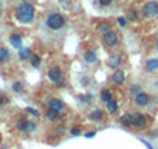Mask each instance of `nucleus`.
Here are the masks:
<instances>
[{
	"instance_id": "obj_18",
	"label": "nucleus",
	"mask_w": 158,
	"mask_h": 149,
	"mask_svg": "<svg viewBox=\"0 0 158 149\" xmlns=\"http://www.w3.org/2000/svg\"><path fill=\"white\" fill-rule=\"evenodd\" d=\"M10 59V50L5 47H0V64H3Z\"/></svg>"
},
{
	"instance_id": "obj_25",
	"label": "nucleus",
	"mask_w": 158,
	"mask_h": 149,
	"mask_svg": "<svg viewBox=\"0 0 158 149\" xmlns=\"http://www.w3.org/2000/svg\"><path fill=\"white\" fill-rule=\"evenodd\" d=\"M109 30H112L107 23H99L98 25V31H102V33H106V31H109Z\"/></svg>"
},
{
	"instance_id": "obj_36",
	"label": "nucleus",
	"mask_w": 158,
	"mask_h": 149,
	"mask_svg": "<svg viewBox=\"0 0 158 149\" xmlns=\"http://www.w3.org/2000/svg\"><path fill=\"white\" fill-rule=\"evenodd\" d=\"M59 2H64L65 3V2H68V0H59Z\"/></svg>"
},
{
	"instance_id": "obj_14",
	"label": "nucleus",
	"mask_w": 158,
	"mask_h": 149,
	"mask_svg": "<svg viewBox=\"0 0 158 149\" xmlns=\"http://www.w3.org/2000/svg\"><path fill=\"white\" fill-rule=\"evenodd\" d=\"M10 42L14 48H20L22 47V36L20 34H11L10 36Z\"/></svg>"
},
{
	"instance_id": "obj_22",
	"label": "nucleus",
	"mask_w": 158,
	"mask_h": 149,
	"mask_svg": "<svg viewBox=\"0 0 158 149\" xmlns=\"http://www.w3.org/2000/svg\"><path fill=\"white\" fill-rule=\"evenodd\" d=\"M11 87H13V92H16V93H22V92L25 90L23 83H20V81H14Z\"/></svg>"
},
{
	"instance_id": "obj_27",
	"label": "nucleus",
	"mask_w": 158,
	"mask_h": 149,
	"mask_svg": "<svg viewBox=\"0 0 158 149\" xmlns=\"http://www.w3.org/2000/svg\"><path fill=\"white\" fill-rule=\"evenodd\" d=\"M130 92H132L133 95H136V93H139V92H141V86H138V84H133V86L130 87Z\"/></svg>"
},
{
	"instance_id": "obj_13",
	"label": "nucleus",
	"mask_w": 158,
	"mask_h": 149,
	"mask_svg": "<svg viewBox=\"0 0 158 149\" xmlns=\"http://www.w3.org/2000/svg\"><path fill=\"white\" fill-rule=\"evenodd\" d=\"M144 68L147 71H156L158 70V59L156 57H150L144 62Z\"/></svg>"
},
{
	"instance_id": "obj_4",
	"label": "nucleus",
	"mask_w": 158,
	"mask_h": 149,
	"mask_svg": "<svg viewBox=\"0 0 158 149\" xmlns=\"http://www.w3.org/2000/svg\"><path fill=\"white\" fill-rule=\"evenodd\" d=\"M47 76L51 83L57 84V86H62V70L59 65H53L48 68V73H47Z\"/></svg>"
},
{
	"instance_id": "obj_9",
	"label": "nucleus",
	"mask_w": 158,
	"mask_h": 149,
	"mask_svg": "<svg viewBox=\"0 0 158 149\" xmlns=\"http://www.w3.org/2000/svg\"><path fill=\"white\" fill-rule=\"evenodd\" d=\"M147 126V117L143 113H133V127L144 129Z\"/></svg>"
},
{
	"instance_id": "obj_29",
	"label": "nucleus",
	"mask_w": 158,
	"mask_h": 149,
	"mask_svg": "<svg viewBox=\"0 0 158 149\" xmlns=\"http://www.w3.org/2000/svg\"><path fill=\"white\" fill-rule=\"evenodd\" d=\"M70 134H71L73 137H77V135H81V129H79V127H73V129L70 130Z\"/></svg>"
},
{
	"instance_id": "obj_12",
	"label": "nucleus",
	"mask_w": 158,
	"mask_h": 149,
	"mask_svg": "<svg viewBox=\"0 0 158 149\" xmlns=\"http://www.w3.org/2000/svg\"><path fill=\"white\" fill-rule=\"evenodd\" d=\"M121 64H123V56H121V54H112V56H110V59H109V67H112V68L116 70Z\"/></svg>"
},
{
	"instance_id": "obj_2",
	"label": "nucleus",
	"mask_w": 158,
	"mask_h": 149,
	"mask_svg": "<svg viewBox=\"0 0 158 149\" xmlns=\"http://www.w3.org/2000/svg\"><path fill=\"white\" fill-rule=\"evenodd\" d=\"M47 27H48L50 30H54V31L62 30V28L65 27V19H64V16L59 14V13L50 14V16L47 17Z\"/></svg>"
},
{
	"instance_id": "obj_31",
	"label": "nucleus",
	"mask_w": 158,
	"mask_h": 149,
	"mask_svg": "<svg viewBox=\"0 0 158 149\" xmlns=\"http://www.w3.org/2000/svg\"><path fill=\"white\" fill-rule=\"evenodd\" d=\"M90 98H92L90 95H84V96H81V101L82 103H90Z\"/></svg>"
},
{
	"instance_id": "obj_34",
	"label": "nucleus",
	"mask_w": 158,
	"mask_h": 149,
	"mask_svg": "<svg viewBox=\"0 0 158 149\" xmlns=\"http://www.w3.org/2000/svg\"><path fill=\"white\" fill-rule=\"evenodd\" d=\"M143 143H144V144H146V146H147V149H153V147H152V146H150V144H149V143H147V141H144V140H143Z\"/></svg>"
},
{
	"instance_id": "obj_8",
	"label": "nucleus",
	"mask_w": 158,
	"mask_h": 149,
	"mask_svg": "<svg viewBox=\"0 0 158 149\" xmlns=\"http://www.w3.org/2000/svg\"><path fill=\"white\" fill-rule=\"evenodd\" d=\"M48 109H53V110H56L57 113H62L64 109H65V104L62 103L60 98H51V100L48 101Z\"/></svg>"
},
{
	"instance_id": "obj_11",
	"label": "nucleus",
	"mask_w": 158,
	"mask_h": 149,
	"mask_svg": "<svg viewBox=\"0 0 158 149\" xmlns=\"http://www.w3.org/2000/svg\"><path fill=\"white\" fill-rule=\"evenodd\" d=\"M119 123H121V126H124V127H133V113H124V115H121V118H119Z\"/></svg>"
},
{
	"instance_id": "obj_19",
	"label": "nucleus",
	"mask_w": 158,
	"mask_h": 149,
	"mask_svg": "<svg viewBox=\"0 0 158 149\" xmlns=\"http://www.w3.org/2000/svg\"><path fill=\"white\" fill-rule=\"evenodd\" d=\"M127 20H130V22H136L138 20V11L135 10V8H130L129 11H127V17H126Z\"/></svg>"
},
{
	"instance_id": "obj_35",
	"label": "nucleus",
	"mask_w": 158,
	"mask_h": 149,
	"mask_svg": "<svg viewBox=\"0 0 158 149\" xmlns=\"http://www.w3.org/2000/svg\"><path fill=\"white\" fill-rule=\"evenodd\" d=\"M2 140H3V137H2V134H0V143H2Z\"/></svg>"
},
{
	"instance_id": "obj_10",
	"label": "nucleus",
	"mask_w": 158,
	"mask_h": 149,
	"mask_svg": "<svg viewBox=\"0 0 158 149\" xmlns=\"http://www.w3.org/2000/svg\"><path fill=\"white\" fill-rule=\"evenodd\" d=\"M112 83L116 84V86H123L126 83V73L119 68H116L113 73H112Z\"/></svg>"
},
{
	"instance_id": "obj_28",
	"label": "nucleus",
	"mask_w": 158,
	"mask_h": 149,
	"mask_svg": "<svg viewBox=\"0 0 158 149\" xmlns=\"http://www.w3.org/2000/svg\"><path fill=\"white\" fill-rule=\"evenodd\" d=\"M25 110H27V112H30V113H31V115H34V117H39V115H40V112H39V110H36V109H33V107H27Z\"/></svg>"
},
{
	"instance_id": "obj_33",
	"label": "nucleus",
	"mask_w": 158,
	"mask_h": 149,
	"mask_svg": "<svg viewBox=\"0 0 158 149\" xmlns=\"http://www.w3.org/2000/svg\"><path fill=\"white\" fill-rule=\"evenodd\" d=\"M6 103V100H5V96H2V95H0V107H2L3 104Z\"/></svg>"
},
{
	"instance_id": "obj_1",
	"label": "nucleus",
	"mask_w": 158,
	"mask_h": 149,
	"mask_svg": "<svg viewBox=\"0 0 158 149\" xmlns=\"http://www.w3.org/2000/svg\"><path fill=\"white\" fill-rule=\"evenodd\" d=\"M14 17L20 23H30L34 19V6L30 2H20L14 10Z\"/></svg>"
},
{
	"instance_id": "obj_21",
	"label": "nucleus",
	"mask_w": 158,
	"mask_h": 149,
	"mask_svg": "<svg viewBox=\"0 0 158 149\" xmlns=\"http://www.w3.org/2000/svg\"><path fill=\"white\" fill-rule=\"evenodd\" d=\"M113 98V95H112V92L109 90V89H104L102 92H101V101L102 103H107V101H110Z\"/></svg>"
},
{
	"instance_id": "obj_24",
	"label": "nucleus",
	"mask_w": 158,
	"mask_h": 149,
	"mask_svg": "<svg viewBox=\"0 0 158 149\" xmlns=\"http://www.w3.org/2000/svg\"><path fill=\"white\" fill-rule=\"evenodd\" d=\"M59 115H60V113H57V112H56V110H53V109H48V110L45 112V117H47L48 120H51V121L57 120V118H59Z\"/></svg>"
},
{
	"instance_id": "obj_16",
	"label": "nucleus",
	"mask_w": 158,
	"mask_h": 149,
	"mask_svg": "<svg viewBox=\"0 0 158 149\" xmlns=\"http://www.w3.org/2000/svg\"><path fill=\"white\" fill-rule=\"evenodd\" d=\"M102 118H104V112L101 109H95V110L90 112V120L92 121H101Z\"/></svg>"
},
{
	"instance_id": "obj_38",
	"label": "nucleus",
	"mask_w": 158,
	"mask_h": 149,
	"mask_svg": "<svg viewBox=\"0 0 158 149\" xmlns=\"http://www.w3.org/2000/svg\"><path fill=\"white\" fill-rule=\"evenodd\" d=\"M0 8H2V6H0Z\"/></svg>"
},
{
	"instance_id": "obj_30",
	"label": "nucleus",
	"mask_w": 158,
	"mask_h": 149,
	"mask_svg": "<svg viewBox=\"0 0 158 149\" xmlns=\"http://www.w3.org/2000/svg\"><path fill=\"white\" fill-rule=\"evenodd\" d=\"M99 3L102 6H109V5H112V0H99Z\"/></svg>"
},
{
	"instance_id": "obj_26",
	"label": "nucleus",
	"mask_w": 158,
	"mask_h": 149,
	"mask_svg": "<svg viewBox=\"0 0 158 149\" xmlns=\"http://www.w3.org/2000/svg\"><path fill=\"white\" fill-rule=\"evenodd\" d=\"M116 22H118V25H119L121 28H124V27L127 25V19H126V17H118Z\"/></svg>"
},
{
	"instance_id": "obj_23",
	"label": "nucleus",
	"mask_w": 158,
	"mask_h": 149,
	"mask_svg": "<svg viewBox=\"0 0 158 149\" xmlns=\"http://www.w3.org/2000/svg\"><path fill=\"white\" fill-rule=\"evenodd\" d=\"M30 62H31V65H33L34 68H39V67H40V57H39L37 54H33V53H31Z\"/></svg>"
},
{
	"instance_id": "obj_5",
	"label": "nucleus",
	"mask_w": 158,
	"mask_h": 149,
	"mask_svg": "<svg viewBox=\"0 0 158 149\" xmlns=\"http://www.w3.org/2000/svg\"><path fill=\"white\" fill-rule=\"evenodd\" d=\"M16 127H17L20 132L31 134V132H34V130H36V123H34V121H31V120H28V118H20V120H17Z\"/></svg>"
},
{
	"instance_id": "obj_37",
	"label": "nucleus",
	"mask_w": 158,
	"mask_h": 149,
	"mask_svg": "<svg viewBox=\"0 0 158 149\" xmlns=\"http://www.w3.org/2000/svg\"><path fill=\"white\" fill-rule=\"evenodd\" d=\"M156 50H158V40H156Z\"/></svg>"
},
{
	"instance_id": "obj_7",
	"label": "nucleus",
	"mask_w": 158,
	"mask_h": 149,
	"mask_svg": "<svg viewBox=\"0 0 158 149\" xmlns=\"http://www.w3.org/2000/svg\"><path fill=\"white\" fill-rule=\"evenodd\" d=\"M150 95L149 93H146V92H139V93H136V95H133V103L138 106V107H144V106H147L149 103H150Z\"/></svg>"
},
{
	"instance_id": "obj_32",
	"label": "nucleus",
	"mask_w": 158,
	"mask_h": 149,
	"mask_svg": "<svg viewBox=\"0 0 158 149\" xmlns=\"http://www.w3.org/2000/svg\"><path fill=\"white\" fill-rule=\"evenodd\" d=\"M95 135H96V130H90V132H87V134H85V137H87V138H93Z\"/></svg>"
},
{
	"instance_id": "obj_17",
	"label": "nucleus",
	"mask_w": 158,
	"mask_h": 149,
	"mask_svg": "<svg viewBox=\"0 0 158 149\" xmlns=\"http://www.w3.org/2000/svg\"><path fill=\"white\" fill-rule=\"evenodd\" d=\"M106 107H107V112H110V113H116L118 112V103L113 98L106 103Z\"/></svg>"
},
{
	"instance_id": "obj_15",
	"label": "nucleus",
	"mask_w": 158,
	"mask_h": 149,
	"mask_svg": "<svg viewBox=\"0 0 158 149\" xmlns=\"http://www.w3.org/2000/svg\"><path fill=\"white\" fill-rule=\"evenodd\" d=\"M84 61L87 62V64H95L96 62V53L95 51H92V50H87L85 53H84Z\"/></svg>"
},
{
	"instance_id": "obj_20",
	"label": "nucleus",
	"mask_w": 158,
	"mask_h": 149,
	"mask_svg": "<svg viewBox=\"0 0 158 149\" xmlns=\"http://www.w3.org/2000/svg\"><path fill=\"white\" fill-rule=\"evenodd\" d=\"M30 56H31V51H30V48H23V47H20V48H19V57H20L22 61H25V59H30Z\"/></svg>"
},
{
	"instance_id": "obj_6",
	"label": "nucleus",
	"mask_w": 158,
	"mask_h": 149,
	"mask_svg": "<svg viewBox=\"0 0 158 149\" xmlns=\"http://www.w3.org/2000/svg\"><path fill=\"white\" fill-rule=\"evenodd\" d=\"M118 34L115 33V31H112V30H109V31H106V33H102V44L107 47V48H113V47H116L118 45Z\"/></svg>"
},
{
	"instance_id": "obj_3",
	"label": "nucleus",
	"mask_w": 158,
	"mask_h": 149,
	"mask_svg": "<svg viewBox=\"0 0 158 149\" xmlns=\"http://www.w3.org/2000/svg\"><path fill=\"white\" fill-rule=\"evenodd\" d=\"M141 14L147 19H155L158 17V2L155 0H149L143 5V10H141Z\"/></svg>"
}]
</instances>
